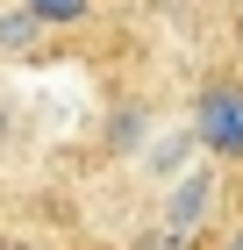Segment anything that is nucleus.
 I'll return each instance as SVG.
<instances>
[{"mask_svg": "<svg viewBox=\"0 0 243 250\" xmlns=\"http://www.w3.org/2000/svg\"><path fill=\"white\" fill-rule=\"evenodd\" d=\"M136 250H186V243H179L172 229H143V236H136Z\"/></svg>", "mask_w": 243, "mask_h": 250, "instance_id": "obj_5", "label": "nucleus"}, {"mask_svg": "<svg viewBox=\"0 0 243 250\" xmlns=\"http://www.w3.org/2000/svg\"><path fill=\"white\" fill-rule=\"evenodd\" d=\"M193 136H200L215 157H243V79H207L200 86Z\"/></svg>", "mask_w": 243, "mask_h": 250, "instance_id": "obj_1", "label": "nucleus"}, {"mask_svg": "<svg viewBox=\"0 0 243 250\" xmlns=\"http://www.w3.org/2000/svg\"><path fill=\"white\" fill-rule=\"evenodd\" d=\"M215 250H243V229H236V236H222V243H215Z\"/></svg>", "mask_w": 243, "mask_h": 250, "instance_id": "obj_6", "label": "nucleus"}, {"mask_svg": "<svg viewBox=\"0 0 243 250\" xmlns=\"http://www.w3.org/2000/svg\"><path fill=\"white\" fill-rule=\"evenodd\" d=\"M215 208V172H186L179 186H172V200H165V229L186 243L193 229H200V214Z\"/></svg>", "mask_w": 243, "mask_h": 250, "instance_id": "obj_2", "label": "nucleus"}, {"mask_svg": "<svg viewBox=\"0 0 243 250\" xmlns=\"http://www.w3.org/2000/svg\"><path fill=\"white\" fill-rule=\"evenodd\" d=\"M29 36H36V21H29V15H0V43H7V50H22Z\"/></svg>", "mask_w": 243, "mask_h": 250, "instance_id": "obj_4", "label": "nucleus"}, {"mask_svg": "<svg viewBox=\"0 0 243 250\" xmlns=\"http://www.w3.org/2000/svg\"><path fill=\"white\" fill-rule=\"evenodd\" d=\"M0 250H43V243H0Z\"/></svg>", "mask_w": 243, "mask_h": 250, "instance_id": "obj_7", "label": "nucleus"}, {"mask_svg": "<svg viewBox=\"0 0 243 250\" xmlns=\"http://www.w3.org/2000/svg\"><path fill=\"white\" fill-rule=\"evenodd\" d=\"M22 15L36 21V29H72V21L93 15V0H22Z\"/></svg>", "mask_w": 243, "mask_h": 250, "instance_id": "obj_3", "label": "nucleus"}]
</instances>
